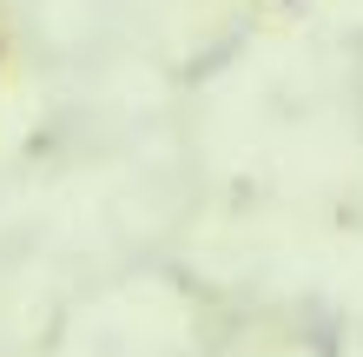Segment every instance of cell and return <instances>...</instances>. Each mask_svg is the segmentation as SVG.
<instances>
[{"instance_id":"obj_1","label":"cell","mask_w":363,"mask_h":357,"mask_svg":"<svg viewBox=\"0 0 363 357\" xmlns=\"http://www.w3.org/2000/svg\"><path fill=\"white\" fill-rule=\"evenodd\" d=\"M277 7H297V0H277Z\"/></svg>"}]
</instances>
